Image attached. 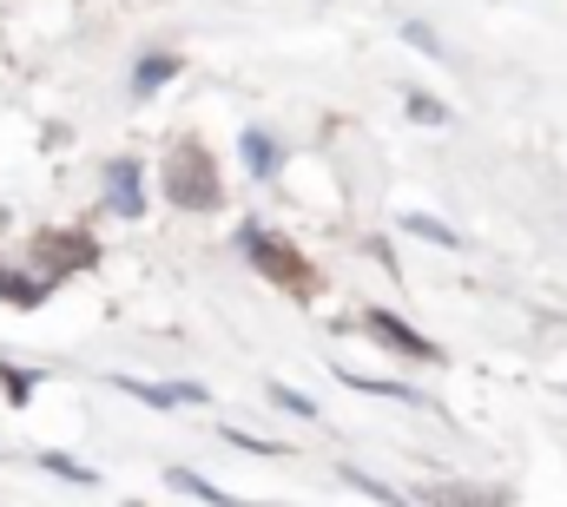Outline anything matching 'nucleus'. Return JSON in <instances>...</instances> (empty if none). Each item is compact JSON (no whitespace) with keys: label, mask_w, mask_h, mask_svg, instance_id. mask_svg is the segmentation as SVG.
<instances>
[{"label":"nucleus","mask_w":567,"mask_h":507,"mask_svg":"<svg viewBox=\"0 0 567 507\" xmlns=\"http://www.w3.org/2000/svg\"><path fill=\"white\" fill-rule=\"evenodd\" d=\"M363 330H370L377 343H390L396 356H410V363H435V343H429V337H416L410 323H396L390 310H363Z\"/></svg>","instance_id":"nucleus-1"},{"label":"nucleus","mask_w":567,"mask_h":507,"mask_svg":"<svg viewBox=\"0 0 567 507\" xmlns=\"http://www.w3.org/2000/svg\"><path fill=\"white\" fill-rule=\"evenodd\" d=\"M172 198L178 205H218V178H212V165H198V152L172 158Z\"/></svg>","instance_id":"nucleus-2"},{"label":"nucleus","mask_w":567,"mask_h":507,"mask_svg":"<svg viewBox=\"0 0 567 507\" xmlns=\"http://www.w3.org/2000/svg\"><path fill=\"white\" fill-rule=\"evenodd\" d=\"M245 251H251V263H265L271 277H284V283H303V270L290 263V251H284L278 238H265L258 225H245Z\"/></svg>","instance_id":"nucleus-3"},{"label":"nucleus","mask_w":567,"mask_h":507,"mask_svg":"<svg viewBox=\"0 0 567 507\" xmlns=\"http://www.w3.org/2000/svg\"><path fill=\"white\" fill-rule=\"evenodd\" d=\"M245 165H251V178H278V165H284V152H278V138L271 132H245Z\"/></svg>","instance_id":"nucleus-4"},{"label":"nucleus","mask_w":567,"mask_h":507,"mask_svg":"<svg viewBox=\"0 0 567 507\" xmlns=\"http://www.w3.org/2000/svg\"><path fill=\"white\" fill-rule=\"evenodd\" d=\"M178 73V53H152V60H140V73H133V86L140 93H152V86H165Z\"/></svg>","instance_id":"nucleus-5"},{"label":"nucleus","mask_w":567,"mask_h":507,"mask_svg":"<svg viewBox=\"0 0 567 507\" xmlns=\"http://www.w3.org/2000/svg\"><path fill=\"white\" fill-rule=\"evenodd\" d=\"M113 205L120 211H140V172L133 165H113Z\"/></svg>","instance_id":"nucleus-6"},{"label":"nucleus","mask_w":567,"mask_h":507,"mask_svg":"<svg viewBox=\"0 0 567 507\" xmlns=\"http://www.w3.org/2000/svg\"><path fill=\"white\" fill-rule=\"evenodd\" d=\"M403 231H410V238H429V245H449V251H455V245H462V238H455V231H449V225H435V218H416V211H410V218H403Z\"/></svg>","instance_id":"nucleus-7"},{"label":"nucleus","mask_w":567,"mask_h":507,"mask_svg":"<svg viewBox=\"0 0 567 507\" xmlns=\"http://www.w3.org/2000/svg\"><path fill=\"white\" fill-rule=\"evenodd\" d=\"M410 120H423V126H442V120H449V106H442L435 93H410Z\"/></svg>","instance_id":"nucleus-8"},{"label":"nucleus","mask_w":567,"mask_h":507,"mask_svg":"<svg viewBox=\"0 0 567 507\" xmlns=\"http://www.w3.org/2000/svg\"><path fill=\"white\" fill-rule=\"evenodd\" d=\"M271 402H278V408H290V415H303V422H310V415H317V402H310V395H297V389H271Z\"/></svg>","instance_id":"nucleus-9"},{"label":"nucleus","mask_w":567,"mask_h":507,"mask_svg":"<svg viewBox=\"0 0 567 507\" xmlns=\"http://www.w3.org/2000/svg\"><path fill=\"white\" fill-rule=\"evenodd\" d=\"M410 46H423V53H442V46H435V33H429V27H416V20H410Z\"/></svg>","instance_id":"nucleus-10"}]
</instances>
